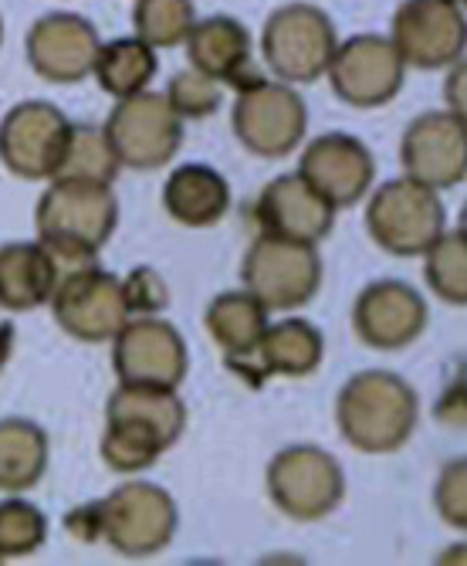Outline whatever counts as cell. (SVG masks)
<instances>
[{
  "label": "cell",
  "instance_id": "obj_1",
  "mask_svg": "<svg viewBox=\"0 0 467 566\" xmlns=\"http://www.w3.org/2000/svg\"><path fill=\"white\" fill-rule=\"evenodd\" d=\"M187 431V403L177 390L119 387L106 407V434L102 461L119 472L136 475L152 469Z\"/></svg>",
  "mask_w": 467,
  "mask_h": 566
},
{
  "label": "cell",
  "instance_id": "obj_2",
  "mask_svg": "<svg viewBox=\"0 0 467 566\" xmlns=\"http://www.w3.org/2000/svg\"><path fill=\"white\" fill-rule=\"evenodd\" d=\"M421 421V400L403 377L362 370L349 377L336 400V424L349 448L362 454L400 451Z\"/></svg>",
  "mask_w": 467,
  "mask_h": 566
},
{
  "label": "cell",
  "instance_id": "obj_3",
  "mask_svg": "<svg viewBox=\"0 0 467 566\" xmlns=\"http://www.w3.org/2000/svg\"><path fill=\"white\" fill-rule=\"evenodd\" d=\"M119 224V200L109 184L51 180L41 193L34 228L38 244H44L59 262H92L109 244Z\"/></svg>",
  "mask_w": 467,
  "mask_h": 566
},
{
  "label": "cell",
  "instance_id": "obj_4",
  "mask_svg": "<svg viewBox=\"0 0 467 566\" xmlns=\"http://www.w3.org/2000/svg\"><path fill=\"white\" fill-rule=\"evenodd\" d=\"M241 282L268 313H295L322 289V259L316 244L262 231L241 262Z\"/></svg>",
  "mask_w": 467,
  "mask_h": 566
},
{
  "label": "cell",
  "instance_id": "obj_5",
  "mask_svg": "<svg viewBox=\"0 0 467 566\" xmlns=\"http://www.w3.org/2000/svg\"><path fill=\"white\" fill-rule=\"evenodd\" d=\"M444 221L447 214L437 190L413 177L386 180L367 208L370 238L396 259H421L444 234Z\"/></svg>",
  "mask_w": 467,
  "mask_h": 566
},
{
  "label": "cell",
  "instance_id": "obj_6",
  "mask_svg": "<svg viewBox=\"0 0 467 566\" xmlns=\"http://www.w3.org/2000/svg\"><path fill=\"white\" fill-rule=\"evenodd\" d=\"M177 502L152 482H126L98 502V539L129 559L163 553L177 536Z\"/></svg>",
  "mask_w": 467,
  "mask_h": 566
},
{
  "label": "cell",
  "instance_id": "obj_7",
  "mask_svg": "<svg viewBox=\"0 0 467 566\" xmlns=\"http://www.w3.org/2000/svg\"><path fill=\"white\" fill-rule=\"evenodd\" d=\"M231 126L237 143L262 160H282L298 149L308 129L305 98L288 82H265L254 78L251 85L237 88Z\"/></svg>",
  "mask_w": 467,
  "mask_h": 566
},
{
  "label": "cell",
  "instance_id": "obj_8",
  "mask_svg": "<svg viewBox=\"0 0 467 566\" xmlns=\"http://www.w3.org/2000/svg\"><path fill=\"white\" fill-rule=\"evenodd\" d=\"M268 495L295 523H319L342 505L346 475L342 465L316 444H295L272 458Z\"/></svg>",
  "mask_w": 467,
  "mask_h": 566
},
{
  "label": "cell",
  "instance_id": "obj_9",
  "mask_svg": "<svg viewBox=\"0 0 467 566\" xmlns=\"http://www.w3.org/2000/svg\"><path fill=\"white\" fill-rule=\"evenodd\" d=\"M102 133H106L119 167L129 170H160L183 146V119L173 113L167 95L149 88L119 98Z\"/></svg>",
  "mask_w": 467,
  "mask_h": 566
},
{
  "label": "cell",
  "instance_id": "obj_10",
  "mask_svg": "<svg viewBox=\"0 0 467 566\" xmlns=\"http://www.w3.org/2000/svg\"><path fill=\"white\" fill-rule=\"evenodd\" d=\"M336 24L316 4H285L262 31L265 65L291 85H308L326 75L336 51Z\"/></svg>",
  "mask_w": 467,
  "mask_h": 566
},
{
  "label": "cell",
  "instance_id": "obj_11",
  "mask_svg": "<svg viewBox=\"0 0 467 566\" xmlns=\"http://www.w3.org/2000/svg\"><path fill=\"white\" fill-rule=\"evenodd\" d=\"M113 367L119 387L180 390L190 370V353L173 323L139 316L113 336Z\"/></svg>",
  "mask_w": 467,
  "mask_h": 566
},
{
  "label": "cell",
  "instance_id": "obj_12",
  "mask_svg": "<svg viewBox=\"0 0 467 566\" xmlns=\"http://www.w3.org/2000/svg\"><path fill=\"white\" fill-rule=\"evenodd\" d=\"M72 119L51 102H21L0 119V164L21 180H55Z\"/></svg>",
  "mask_w": 467,
  "mask_h": 566
},
{
  "label": "cell",
  "instance_id": "obj_13",
  "mask_svg": "<svg viewBox=\"0 0 467 566\" xmlns=\"http://www.w3.org/2000/svg\"><path fill=\"white\" fill-rule=\"evenodd\" d=\"M51 313L78 343H113V336L132 319L123 279L102 269H78L59 279V289L51 295Z\"/></svg>",
  "mask_w": 467,
  "mask_h": 566
},
{
  "label": "cell",
  "instance_id": "obj_14",
  "mask_svg": "<svg viewBox=\"0 0 467 566\" xmlns=\"http://www.w3.org/2000/svg\"><path fill=\"white\" fill-rule=\"evenodd\" d=\"M326 75L332 82V92L346 102V106L376 109L400 95L406 65L396 55L390 38L355 34V38L336 44Z\"/></svg>",
  "mask_w": 467,
  "mask_h": 566
},
{
  "label": "cell",
  "instance_id": "obj_15",
  "mask_svg": "<svg viewBox=\"0 0 467 566\" xmlns=\"http://www.w3.org/2000/svg\"><path fill=\"white\" fill-rule=\"evenodd\" d=\"M390 41L406 69H450L464 59V11L454 0H406L393 18Z\"/></svg>",
  "mask_w": 467,
  "mask_h": 566
},
{
  "label": "cell",
  "instance_id": "obj_16",
  "mask_svg": "<svg viewBox=\"0 0 467 566\" xmlns=\"http://www.w3.org/2000/svg\"><path fill=\"white\" fill-rule=\"evenodd\" d=\"M298 177L316 190L332 211H342L373 190L376 160L362 139L349 133H326L305 146L298 160Z\"/></svg>",
  "mask_w": 467,
  "mask_h": 566
},
{
  "label": "cell",
  "instance_id": "obj_17",
  "mask_svg": "<svg viewBox=\"0 0 467 566\" xmlns=\"http://www.w3.org/2000/svg\"><path fill=\"white\" fill-rule=\"evenodd\" d=\"M403 174L434 190L464 184L467 177V129L454 113H424L400 139Z\"/></svg>",
  "mask_w": 467,
  "mask_h": 566
},
{
  "label": "cell",
  "instance_id": "obj_18",
  "mask_svg": "<svg viewBox=\"0 0 467 566\" xmlns=\"http://www.w3.org/2000/svg\"><path fill=\"white\" fill-rule=\"evenodd\" d=\"M427 319L424 295L396 279L367 285L352 305V329L370 349H403L417 343L427 329Z\"/></svg>",
  "mask_w": 467,
  "mask_h": 566
},
{
  "label": "cell",
  "instance_id": "obj_19",
  "mask_svg": "<svg viewBox=\"0 0 467 566\" xmlns=\"http://www.w3.org/2000/svg\"><path fill=\"white\" fill-rule=\"evenodd\" d=\"M98 31L92 21L78 14H44L28 31V65L38 78L72 85L92 75L95 55H98Z\"/></svg>",
  "mask_w": 467,
  "mask_h": 566
},
{
  "label": "cell",
  "instance_id": "obj_20",
  "mask_svg": "<svg viewBox=\"0 0 467 566\" xmlns=\"http://www.w3.org/2000/svg\"><path fill=\"white\" fill-rule=\"evenodd\" d=\"M254 218L265 234H278L305 244H319L322 238H329L336 224V211L298 174L275 177L262 190V197H257Z\"/></svg>",
  "mask_w": 467,
  "mask_h": 566
},
{
  "label": "cell",
  "instance_id": "obj_21",
  "mask_svg": "<svg viewBox=\"0 0 467 566\" xmlns=\"http://www.w3.org/2000/svg\"><path fill=\"white\" fill-rule=\"evenodd\" d=\"M326 339L322 333L305 319H282L268 323L262 343L244 359H227V367L237 377H251V384H262L268 377H308L322 367Z\"/></svg>",
  "mask_w": 467,
  "mask_h": 566
},
{
  "label": "cell",
  "instance_id": "obj_22",
  "mask_svg": "<svg viewBox=\"0 0 467 566\" xmlns=\"http://www.w3.org/2000/svg\"><path fill=\"white\" fill-rule=\"evenodd\" d=\"M183 44H187L190 69L203 72L206 78H214L221 85L244 88L254 78H262L251 65V34H247V28L241 21L227 18V14L193 21Z\"/></svg>",
  "mask_w": 467,
  "mask_h": 566
},
{
  "label": "cell",
  "instance_id": "obj_23",
  "mask_svg": "<svg viewBox=\"0 0 467 566\" xmlns=\"http://www.w3.org/2000/svg\"><path fill=\"white\" fill-rule=\"evenodd\" d=\"M59 279V259L44 244L18 241L0 248V308L4 313H34L47 305Z\"/></svg>",
  "mask_w": 467,
  "mask_h": 566
},
{
  "label": "cell",
  "instance_id": "obj_24",
  "mask_svg": "<svg viewBox=\"0 0 467 566\" xmlns=\"http://www.w3.org/2000/svg\"><path fill=\"white\" fill-rule=\"evenodd\" d=\"M163 208L187 228H214L231 211V187L214 167L187 164L163 184Z\"/></svg>",
  "mask_w": 467,
  "mask_h": 566
},
{
  "label": "cell",
  "instance_id": "obj_25",
  "mask_svg": "<svg viewBox=\"0 0 467 566\" xmlns=\"http://www.w3.org/2000/svg\"><path fill=\"white\" fill-rule=\"evenodd\" d=\"M203 326L214 336V343L224 349L227 359H244L254 353V346L262 343V336L268 329V308L244 289L224 292L206 305Z\"/></svg>",
  "mask_w": 467,
  "mask_h": 566
},
{
  "label": "cell",
  "instance_id": "obj_26",
  "mask_svg": "<svg viewBox=\"0 0 467 566\" xmlns=\"http://www.w3.org/2000/svg\"><path fill=\"white\" fill-rule=\"evenodd\" d=\"M47 472V434L24 418L0 421V492H28Z\"/></svg>",
  "mask_w": 467,
  "mask_h": 566
},
{
  "label": "cell",
  "instance_id": "obj_27",
  "mask_svg": "<svg viewBox=\"0 0 467 566\" xmlns=\"http://www.w3.org/2000/svg\"><path fill=\"white\" fill-rule=\"evenodd\" d=\"M156 69H160L156 65V48L139 38H116L109 44H98L92 75L102 92L119 102L136 92H146L156 78Z\"/></svg>",
  "mask_w": 467,
  "mask_h": 566
},
{
  "label": "cell",
  "instance_id": "obj_28",
  "mask_svg": "<svg viewBox=\"0 0 467 566\" xmlns=\"http://www.w3.org/2000/svg\"><path fill=\"white\" fill-rule=\"evenodd\" d=\"M119 170L123 167L116 160L106 133H102V126L72 123L68 146H65V157H62L55 180H82V184H109L113 187Z\"/></svg>",
  "mask_w": 467,
  "mask_h": 566
},
{
  "label": "cell",
  "instance_id": "obj_29",
  "mask_svg": "<svg viewBox=\"0 0 467 566\" xmlns=\"http://www.w3.org/2000/svg\"><path fill=\"white\" fill-rule=\"evenodd\" d=\"M424 279L450 305H467V234L444 231L424 251Z\"/></svg>",
  "mask_w": 467,
  "mask_h": 566
},
{
  "label": "cell",
  "instance_id": "obj_30",
  "mask_svg": "<svg viewBox=\"0 0 467 566\" xmlns=\"http://www.w3.org/2000/svg\"><path fill=\"white\" fill-rule=\"evenodd\" d=\"M197 21L193 0H136V38L149 48H177Z\"/></svg>",
  "mask_w": 467,
  "mask_h": 566
},
{
  "label": "cell",
  "instance_id": "obj_31",
  "mask_svg": "<svg viewBox=\"0 0 467 566\" xmlns=\"http://www.w3.org/2000/svg\"><path fill=\"white\" fill-rule=\"evenodd\" d=\"M47 539V520L44 512L24 499H4L0 502V559L31 556Z\"/></svg>",
  "mask_w": 467,
  "mask_h": 566
},
{
  "label": "cell",
  "instance_id": "obj_32",
  "mask_svg": "<svg viewBox=\"0 0 467 566\" xmlns=\"http://www.w3.org/2000/svg\"><path fill=\"white\" fill-rule=\"evenodd\" d=\"M163 95L183 123L187 119H206V116H214L221 106V82L206 78L197 69H187V72L170 78V88Z\"/></svg>",
  "mask_w": 467,
  "mask_h": 566
},
{
  "label": "cell",
  "instance_id": "obj_33",
  "mask_svg": "<svg viewBox=\"0 0 467 566\" xmlns=\"http://www.w3.org/2000/svg\"><path fill=\"white\" fill-rule=\"evenodd\" d=\"M434 505L447 526H454L460 533L467 530V461L464 458L444 465L437 489H434Z\"/></svg>",
  "mask_w": 467,
  "mask_h": 566
},
{
  "label": "cell",
  "instance_id": "obj_34",
  "mask_svg": "<svg viewBox=\"0 0 467 566\" xmlns=\"http://www.w3.org/2000/svg\"><path fill=\"white\" fill-rule=\"evenodd\" d=\"M123 292H126V305H129V316H156L163 313L170 305V289L163 282L160 272L152 269H132L123 279Z\"/></svg>",
  "mask_w": 467,
  "mask_h": 566
},
{
  "label": "cell",
  "instance_id": "obj_35",
  "mask_svg": "<svg viewBox=\"0 0 467 566\" xmlns=\"http://www.w3.org/2000/svg\"><path fill=\"white\" fill-rule=\"evenodd\" d=\"M68 530L72 536H82V539H98V502L78 509L68 516Z\"/></svg>",
  "mask_w": 467,
  "mask_h": 566
},
{
  "label": "cell",
  "instance_id": "obj_36",
  "mask_svg": "<svg viewBox=\"0 0 467 566\" xmlns=\"http://www.w3.org/2000/svg\"><path fill=\"white\" fill-rule=\"evenodd\" d=\"M454 72H450V82H447V113H454V116H460L464 119V65L457 62V65H450Z\"/></svg>",
  "mask_w": 467,
  "mask_h": 566
},
{
  "label": "cell",
  "instance_id": "obj_37",
  "mask_svg": "<svg viewBox=\"0 0 467 566\" xmlns=\"http://www.w3.org/2000/svg\"><path fill=\"white\" fill-rule=\"evenodd\" d=\"M11 353H14V326L11 323H0V374H4Z\"/></svg>",
  "mask_w": 467,
  "mask_h": 566
},
{
  "label": "cell",
  "instance_id": "obj_38",
  "mask_svg": "<svg viewBox=\"0 0 467 566\" xmlns=\"http://www.w3.org/2000/svg\"><path fill=\"white\" fill-rule=\"evenodd\" d=\"M0 41H4V24H0Z\"/></svg>",
  "mask_w": 467,
  "mask_h": 566
},
{
  "label": "cell",
  "instance_id": "obj_39",
  "mask_svg": "<svg viewBox=\"0 0 467 566\" xmlns=\"http://www.w3.org/2000/svg\"><path fill=\"white\" fill-rule=\"evenodd\" d=\"M0 563H4V559H0Z\"/></svg>",
  "mask_w": 467,
  "mask_h": 566
}]
</instances>
